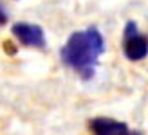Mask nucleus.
I'll use <instances>...</instances> for the list:
<instances>
[{"instance_id":"obj_1","label":"nucleus","mask_w":148,"mask_h":135,"mask_svg":"<svg viewBox=\"0 0 148 135\" xmlns=\"http://www.w3.org/2000/svg\"><path fill=\"white\" fill-rule=\"evenodd\" d=\"M103 52H105V38L98 27L90 25L69 36L60 50V58L65 67L74 70L83 81H88L94 78L96 67Z\"/></svg>"},{"instance_id":"obj_2","label":"nucleus","mask_w":148,"mask_h":135,"mask_svg":"<svg viewBox=\"0 0 148 135\" xmlns=\"http://www.w3.org/2000/svg\"><path fill=\"white\" fill-rule=\"evenodd\" d=\"M123 54L128 61H141L148 56V36L139 31L136 22H127L123 29Z\"/></svg>"},{"instance_id":"obj_3","label":"nucleus","mask_w":148,"mask_h":135,"mask_svg":"<svg viewBox=\"0 0 148 135\" xmlns=\"http://www.w3.org/2000/svg\"><path fill=\"white\" fill-rule=\"evenodd\" d=\"M11 34L25 47L43 49L45 47V33L38 24H29V22H16L11 27Z\"/></svg>"},{"instance_id":"obj_4","label":"nucleus","mask_w":148,"mask_h":135,"mask_svg":"<svg viewBox=\"0 0 148 135\" xmlns=\"http://www.w3.org/2000/svg\"><path fill=\"white\" fill-rule=\"evenodd\" d=\"M88 124L94 135H141L139 132H130L125 123L110 117H94Z\"/></svg>"},{"instance_id":"obj_5","label":"nucleus","mask_w":148,"mask_h":135,"mask_svg":"<svg viewBox=\"0 0 148 135\" xmlns=\"http://www.w3.org/2000/svg\"><path fill=\"white\" fill-rule=\"evenodd\" d=\"M7 20H9V16H7V13H5V7L0 2V25H5Z\"/></svg>"}]
</instances>
